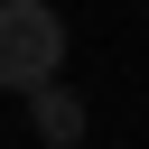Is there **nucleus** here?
Returning a JSON list of instances; mask_svg holds the SVG:
<instances>
[{
	"instance_id": "obj_1",
	"label": "nucleus",
	"mask_w": 149,
	"mask_h": 149,
	"mask_svg": "<svg viewBox=\"0 0 149 149\" xmlns=\"http://www.w3.org/2000/svg\"><path fill=\"white\" fill-rule=\"evenodd\" d=\"M56 65H65V19H56L47 0H0V84L28 93V84H47Z\"/></svg>"
},
{
	"instance_id": "obj_2",
	"label": "nucleus",
	"mask_w": 149,
	"mask_h": 149,
	"mask_svg": "<svg viewBox=\"0 0 149 149\" xmlns=\"http://www.w3.org/2000/svg\"><path fill=\"white\" fill-rule=\"evenodd\" d=\"M28 121H37V140H56V149H74L84 140V102L47 74V84H28Z\"/></svg>"
}]
</instances>
